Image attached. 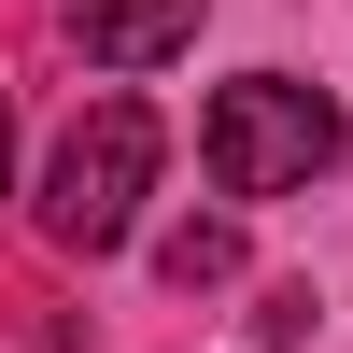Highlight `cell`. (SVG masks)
<instances>
[{
    "mask_svg": "<svg viewBox=\"0 0 353 353\" xmlns=\"http://www.w3.org/2000/svg\"><path fill=\"white\" fill-rule=\"evenodd\" d=\"M311 170H339V99L297 71H241L212 99V184L226 198H297Z\"/></svg>",
    "mask_w": 353,
    "mask_h": 353,
    "instance_id": "obj_1",
    "label": "cell"
},
{
    "mask_svg": "<svg viewBox=\"0 0 353 353\" xmlns=\"http://www.w3.org/2000/svg\"><path fill=\"white\" fill-rule=\"evenodd\" d=\"M141 184H156V113H141V99H99L71 141H57V170H43V241L57 254H113L128 212H141Z\"/></svg>",
    "mask_w": 353,
    "mask_h": 353,
    "instance_id": "obj_2",
    "label": "cell"
},
{
    "mask_svg": "<svg viewBox=\"0 0 353 353\" xmlns=\"http://www.w3.org/2000/svg\"><path fill=\"white\" fill-rule=\"evenodd\" d=\"M71 43L99 71H156V57L198 43V0H71Z\"/></svg>",
    "mask_w": 353,
    "mask_h": 353,
    "instance_id": "obj_3",
    "label": "cell"
},
{
    "mask_svg": "<svg viewBox=\"0 0 353 353\" xmlns=\"http://www.w3.org/2000/svg\"><path fill=\"white\" fill-rule=\"evenodd\" d=\"M156 269H170V283H226V269H241V226H170Z\"/></svg>",
    "mask_w": 353,
    "mask_h": 353,
    "instance_id": "obj_4",
    "label": "cell"
},
{
    "mask_svg": "<svg viewBox=\"0 0 353 353\" xmlns=\"http://www.w3.org/2000/svg\"><path fill=\"white\" fill-rule=\"evenodd\" d=\"M0 170H14V113H0Z\"/></svg>",
    "mask_w": 353,
    "mask_h": 353,
    "instance_id": "obj_5",
    "label": "cell"
}]
</instances>
